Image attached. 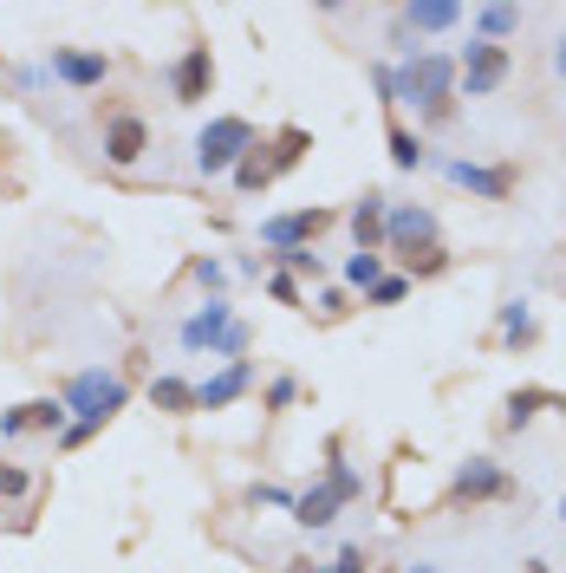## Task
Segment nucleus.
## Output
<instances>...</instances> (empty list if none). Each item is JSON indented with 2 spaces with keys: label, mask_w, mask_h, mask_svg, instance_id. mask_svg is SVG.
I'll use <instances>...</instances> for the list:
<instances>
[{
  "label": "nucleus",
  "mask_w": 566,
  "mask_h": 573,
  "mask_svg": "<svg viewBox=\"0 0 566 573\" xmlns=\"http://www.w3.org/2000/svg\"><path fill=\"white\" fill-rule=\"evenodd\" d=\"M378 98H384V111L417 105L429 125H443L456 111V60L449 53H411L404 66H378Z\"/></svg>",
  "instance_id": "f257e3e1"
},
{
  "label": "nucleus",
  "mask_w": 566,
  "mask_h": 573,
  "mask_svg": "<svg viewBox=\"0 0 566 573\" xmlns=\"http://www.w3.org/2000/svg\"><path fill=\"white\" fill-rule=\"evenodd\" d=\"M124 398H131V391H124L118 371H78L72 391H66V411H78V424H66V450H78L98 424H111V418L124 411Z\"/></svg>",
  "instance_id": "f03ea898"
},
{
  "label": "nucleus",
  "mask_w": 566,
  "mask_h": 573,
  "mask_svg": "<svg viewBox=\"0 0 566 573\" xmlns=\"http://www.w3.org/2000/svg\"><path fill=\"white\" fill-rule=\"evenodd\" d=\"M183 346H189V353H203V346H209V353H221V358H241V353H248V326L235 320V306H228V300H209L203 313H189V320H183Z\"/></svg>",
  "instance_id": "7ed1b4c3"
},
{
  "label": "nucleus",
  "mask_w": 566,
  "mask_h": 573,
  "mask_svg": "<svg viewBox=\"0 0 566 573\" xmlns=\"http://www.w3.org/2000/svg\"><path fill=\"white\" fill-rule=\"evenodd\" d=\"M254 143H261V138H254L248 118H209L203 138H196V170H203V176H221V170H235Z\"/></svg>",
  "instance_id": "20e7f679"
},
{
  "label": "nucleus",
  "mask_w": 566,
  "mask_h": 573,
  "mask_svg": "<svg viewBox=\"0 0 566 573\" xmlns=\"http://www.w3.org/2000/svg\"><path fill=\"white\" fill-rule=\"evenodd\" d=\"M508 72H514V53H508V46L469 40L462 60H456V91H462V98H496L501 85H508Z\"/></svg>",
  "instance_id": "39448f33"
},
{
  "label": "nucleus",
  "mask_w": 566,
  "mask_h": 573,
  "mask_svg": "<svg viewBox=\"0 0 566 573\" xmlns=\"http://www.w3.org/2000/svg\"><path fill=\"white\" fill-rule=\"evenodd\" d=\"M501 496H508V469H501L496 456H469L456 469V483H449L456 508H482V501H501Z\"/></svg>",
  "instance_id": "423d86ee"
},
{
  "label": "nucleus",
  "mask_w": 566,
  "mask_h": 573,
  "mask_svg": "<svg viewBox=\"0 0 566 573\" xmlns=\"http://www.w3.org/2000/svg\"><path fill=\"white\" fill-rule=\"evenodd\" d=\"M436 241V215L417 209V203H391L384 209V248L404 261V255H417V248H429Z\"/></svg>",
  "instance_id": "0eeeda50"
},
{
  "label": "nucleus",
  "mask_w": 566,
  "mask_h": 573,
  "mask_svg": "<svg viewBox=\"0 0 566 573\" xmlns=\"http://www.w3.org/2000/svg\"><path fill=\"white\" fill-rule=\"evenodd\" d=\"M333 228V215L326 209H293V215H274V221H261V241L281 255V248H306V241H319Z\"/></svg>",
  "instance_id": "6e6552de"
},
{
  "label": "nucleus",
  "mask_w": 566,
  "mask_h": 573,
  "mask_svg": "<svg viewBox=\"0 0 566 573\" xmlns=\"http://www.w3.org/2000/svg\"><path fill=\"white\" fill-rule=\"evenodd\" d=\"M215 85V60L209 46H189L183 60H176V72H170V91H176V105H203Z\"/></svg>",
  "instance_id": "1a4fd4ad"
},
{
  "label": "nucleus",
  "mask_w": 566,
  "mask_h": 573,
  "mask_svg": "<svg viewBox=\"0 0 566 573\" xmlns=\"http://www.w3.org/2000/svg\"><path fill=\"white\" fill-rule=\"evenodd\" d=\"M248 385H254V365H248V358H228L209 385H196V411H228Z\"/></svg>",
  "instance_id": "9d476101"
},
{
  "label": "nucleus",
  "mask_w": 566,
  "mask_h": 573,
  "mask_svg": "<svg viewBox=\"0 0 566 573\" xmlns=\"http://www.w3.org/2000/svg\"><path fill=\"white\" fill-rule=\"evenodd\" d=\"M143 150H150V131H143V118H131V111H111V118H105V156H111L118 170H131Z\"/></svg>",
  "instance_id": "9b49d317"
},
{
  "label": "nucleus",
  "mask_w": 566,
  "mask_h": 573,
  "mask_svg": "<svg viewBox=\"0 0 566 573\" xmlns=\"http://www.w3.org/2000/svg\"><path fill=\"white\" fill-rule=\"evenodd\" d=\"M26 430H66V398H33L0 411V436H26Z\"/></svg>",
  "instance_id": "f8f14e48"
},
{
  "label": "nucleus",
  "mask_w": 566,
  "mask_h": 573,
  "mask_svg": "<svg viewBox=\"0 0 566 573\" xmlns=\"http://www.w3.org/2000/svg\"><path fill=\"white\" fill-rule=\"evenodd\" d=\"M443 176H449V183H462L469 196H489V203H508V190H514V176H508V170H482V163H469V156H449V163H443Z\"/></svg>",
  "instance_id": "ddd939ff"
},
{
  "label": "nucleus",
  "mask_w": 566,
  "mask_h": 573,
  "mask_svg": "<svg viewBox=\"0 0 566 573\" xmlns=\"http://www.w3.org/2000/svg\"><path fill=\"white\" fill-rule=\"evenodd\" d=\"M105 72H111L105 53H72V46H53V78H66V85H78V91L105 85Z\"/></svg>",
  "instance_id": "4468645a"
},
{
  "label": "nucleus",
  "mask_w": 566,
  "mask_h": 573,
  "mask_svg": "<svg viewBox=\"0 0 566 573\" xmlns=\"http://www.w3.org/2000/svg\"><path fill=\"white\" fill-rule=\"evenodd\" d=\"M384 209H391V196L384 190H364L352 209V235H358V255H378V241H384Z\"/></svg>",
  "instance_id": "2eb2a0df"
},
{
  "label": "nucleus",
  "mask_w": 566,
  "mask_h": 573,
  "mask_svg": "<svg viewBox=\"0 0 566 573\" xmlns=\"http://www.w3.org/2000/svg\"><path fill=\"white\" fill-rule=\"evenodd\" d=\"M404 26L411 33H449V26H462V0H411Z\"/></svg>",
  "instance_id": "dca6fc26"
},
{
  "label": "nucleus",
  "mask_w": 566,
  "mask_h": 573,
  "mask_svg": "<svg viewBox=\"0 0 566 573\" xmlns=\"http://www.w3.org/2000/svg\"><path fill=\"white\" fill-rule=\"evenodd\" d=\"M508 33H521V7H508V0H489V7H476V40L501 46Z\"/></svg>",
  "instance_id": "f3484780"
},
{
  "label": "nucleus",
  "mask_w": 566,
  "mask_h": 573,
  "mask_svg": "<svg viewBox=\"0 0 566 573\" xmlns=\"http://www.w3.org/2000/svg\"><path fill=\"white\" fill-rule=\"evenodd\" d=\"M534 339H541L534 306H527V300H508V306H501V346H514V353H521V346H534Z\"/></svg>",
  "instance_id": "a211bd4d"
},
{
  "label": "nucleus",
  "mask_w": 566,
  "mask_h": 573,
  "mask_svg": "<svg viewBox=\"0 0 566 573\" xmlns=\"http://www.w3.org/2000/svg\"><path fill=\"white\" fill-rule=\"evenodd\" d=\"M286 515H293L300 528H326V521L339 515V496H333V489L319 483V489H306V496H293V508H286Z\"/></svg>",
  "instance_id": "6ab92c4d"
},
{
  "label": "nucleus",
  "mask_w": 566,
  "mask_h": 573,
  "mask_svg": "<svg viewBox=\"0 0 566 573\" xmlns=\"http://www.w3.org/2000/svg\"><path fill=\"white\" fill-rule=\"evenodd\" d=\"M268 183H274V156H268V143H254V150L235 163V190L254 196V190H268Z\"/></svg>",
  "instance_id": "aec40b11"
},
{
  "label": "nucleus",
  "mask_w": 566,
  "mask_h": 573,
  "mask_svg": "<svg viewBox=\"0 0 566 573\" xmlns=\"http://www.w3.org/2000/svg\"><path fill=\"white\" fill-rule=\"evenodd\" d=\"M150 404L183 418V411H196V385H183V378H156V385H150Z\"/></svg>",
  "instance_id": "412c9836"
},
{
  "label": "nucleus",
  "mask_w": 566,
  "mask_h": 573,
  "mask_svg": "<svg viewBox=\"0 0 566 573\" xmlns=\"http://www.w3.org/2000/svg\"><path fill=\"white\" fill-rule=\"evenodd\" d=\"M384 143H391V163H398V170H417V163L429 156V150H424V138H417V131H404L398 118H391V131H384Z\"/></svg>",
  "instance_id": "4be33fe9"
},
{
  "label": "nucleus",
  "mask_w": 566,
  "mask_h": 573,
  "mask_svg": "<svg viewBox=\"0 0 566 573\" xmlns=\"http://www.w3.org/2000/svg\"><path fill=\"white\" fill-rule=\"evenodd\" d=\"M306 131H300V125H286L281 138H274V176H281V170H293V163H300V156H306Z\"/></svg>",
  "instance_id": "5701e85b"
},
{
  "label": "nucleus",
  "mask_w": 566,
  "mask_h": 573,
  "mask_svg": "<svg viewBox=\"0 0 566 573\" xmlns=\"http://www.w3.org/2000/svg\"><path fill=\"white\" fill-rule=\"evenodd\" d=\"M541 404H560V398H547V391H514V398H508V418H501V424L521 430L527 418H534V411H541Z\"/></svg>",
  "instance_id": "b1692460"
},
{
  "label": "nucleus",
  "mask_w": 566,
  "mask_h": 573,
  "mask_svg": "<svg viewBox=\"0 0 566 573\" xmlns=\"http://www.w3.org/2000/svg\"><path fill=\"white\" fill-rule=\"evenodd\" d=\"M378 281H384V255H352V261H346V286H364V293H371Z\"/></svg>",
  "instance_id": "393cba45"
},
{
  "label": "nucleus",
  "mask_w": 566,
  "mask_h": 573,
  "mask_svg": "<svg viewBox=\"0 0 566 573\" xmlns=\"http://www.w3.org/2000/svg\"><path fill=\"white\" fill-rule=\"evenodd\" d=\"M449 268V255H443V241H429L417 255H404V274H443Z\"/></svg>",
  "instance_id": "a878e982"
},
{
  "label": "nucleus",
  "mask_w": 566,
  "mask_h": 573,
  "mask_svg": "<svg viewBox=\"0 0 566 573\" xmlns=\"http://www.w3.org/2000/svg\"><path fill=\"white\" fill-rule=\"evenodd\" d=\"M364 300H371V306H398V300H411V274H384Z\"/></svg>",
  "instance_id": "bb28decb"
},
{
  "label": "nucleus",
  "mask_w": 566,
  "mask_h": 573,
  "mask_svg": "<svg viewBox=\"0 0 566 573\" xmlns=\"http://www.w3.org/2000/svg\"><path fill=\"white\" fill-rule=\"evenodd\" d=\"M326 489H333L339 501H352L358 489H364V483H358V469H352V463H339V456H333V469H326Z\"/></svg>",
  "instance_id": "cd10ccee"
},
{
  "label": "nucleus",
  "mask_w": 566,
  "mask_h": 573,
  "mask_svg": "<svg viewBox=\"0 0 566 573\" xmlns=\"http://www.w3.org/2000/svg\"><path fill=\"white\" fill-rule=\"evenodd\" d=\"M26 489H33V476L13 469V463H0V496H26Z\"/></svg>",
  "instance_id": "c85d7f7f"
},
{
  "label": "nucleus",
  "mask_w": 566,
  "mask_h": 573,
  "mask_svg": "<svg viewBox=\"0 0 566 573\" xmlns=\"http://www.w3.org/2000/svg\"><path fill=\"white\" fill-rule=\"evenodd\" d=\"M281 261L293 274H319V255H313V248H281Z\"/></svg>",
  "instance_id": "c756f323"
},
{
  "label": "nucleus",
  "mask_w": 566,
  "mask_h": 573,
  "mask_svg": "<svg viewBox=\"0 0 566 573\" xmlns=\"http://www.w3.org/2000/svg\"><path fill=\"white\" fill-rule=\"evenodd\" d=\"M293 398H300V378H274V385H268V404H274V411H286Z\"/></svg>",
  "instance_id": "7c9ffc66"
},
{
  "label": "nucleus",
  "mask_w": 566,
  "mask_h": 573,
  "mask_svg": "<svg viewBox=\"0 0 566 573\" xmlns=\"http://www.w3.org/2000/svg\"><path fill=\"white\" fill-rule=\"evenodd\" d=\"M268 293H274L281 306H300V286H293V274H274V281H268Z\"/></svg>",
  "instance_id": "2f4dec72"
},
{
  "label": "nucleus",
  "mask_w": 566,
  "mask_h": 573,
  "mask_svg": "<svg viewBox=\"0 0 566 573\" xmlns=\"http://www.w3.org/2000/svg\"><path fill=\"white\" fill-rule=\"evenodd\" d=\"M333 573H364V548H339V561H333Z\"/></svg>",
  "instance_id": "473e14b6"
},
{
  "label": "nucleus",
  "mask_w": 566,
  "mask_h": 573,
  "mask_svg": "<svg viewBox=\"0 0 566 573\" xmlns=\"http://www.w3.org/2000/svg\"><path fill=\"white\" fill-rule=\"evenodd\" d=\"M196 281H203V286H221V261H196Z\"/></svg>",
  "instance_id": "72a5a7b5"
},
{
  "label": "nucleus",
  "mask_w": 566,
  "mask_h": 573,
  "mask_svg": "<svg viewBox=\"0 0 566 573\" xmlns=\"http://www.w3.org/2000/svg\"><path fill=\"white\" fill-rule=\"evenodd\" d=\"M554 72L566 78V40H554Z\"/></svg>",
  "instance_id": "f704fd0d"
},
{
  "label": "nucleus",
  "mask_w": 566,
  "mask_h": 573,
  "mask_svg": "<svg viewBox=\"0 0 566 573\" xmlns=\"http://www.w3.org/2000/svg\"><path fill=\"white\" fill-rule=\"evenodd\" d=\"M398 573H443V567H429V561H411V567H398Z\"/></svg>",
  "instance_id": "c9c22d12"
},
{
  "label": "nucleus",
  "mask_w": 566,
  "mask_h": 573,
  "mask_svg": "<svg viewBox=\"0 0 566 573\" xmlns=\"http://www.w3.org/2000/svg\"><path fill=\"white\" fill-rule=\"evenodd\" d=\"M527 573H547V561H527Z\"/></svg>",
  "instance_id": "e433bc0d"
},
{
  "label": "nucleus",
  "mask_w": 566,
  "mask_h": 573,
  "mask_svg": "<svg viewBox=\"0 0 566 573\" xmlns=\"http://www.w3.org/2000/svg\"><path fill=\"white\" fill-rule=\"evenodd\" d=\"M560 528H566V496H560Z\"/></svg>",
  "instance_id": "4c0bfd02"
}]
</instances>
